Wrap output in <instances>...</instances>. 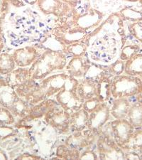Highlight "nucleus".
I'll return each instance as SVG.
<instances>
[{
  "mask_svg": "<svg viewBox=\"0 0 142 160\" xmlns=\"http://www.w3.org/2000/svg\"><path fill=\"white\" fill-rule=\"evenodd\" d=\"M79 81L66 73L51 75L39 82L30 79L27 83L15 88L17 95L30 105L50 98L63 89H77Z\"/></svg>",
  "mask_w": 142,
  "mask_h": 160,
  "instance_id": "f257e3e1",
  "label": "nucleus"
},
{
  "mask_svg": "<svg viewBox=\"0 0 142 160\" xmlns=\"http://www.w3.org/2000/svg\"><path fill=\"white\" fill-rule=\"evenodd\" d=\"M67 63L66 53L61 50L47 48L29 68L30 78L36 81L44 79L54 71L64 70Z\"/></svg>",
  "mask_w": 142,
  "mask_h": 160,
  "instance_id": "f03ea898",
  "label": "nucleus"
},
{
  "mask_svg": "<svg viewBox=\"0 0 142 160\" xmlns=\"http://www.w3.org/2000/svg\"><path fill=\"white\" fill-rule=\"evenodd\" d=\"M111 96L113 98H130L142 94V80L139 77L122 74L111 80Z\"/></svg>",
  "mask_w": 142,
  "mask_h": 160,
  "instance_id": "7ed1b4c3",
  "label": "nucleus"
},
{
  "mask_svg": "<svg viewBox=\"0 0 142 160\" xmlns=\"http://www.w3.org/2000/svg\"><path fill=\"white\" fill-rule=\"evenodd\" d=\"M104 16L105 14L102 12L92 8L84 14H78L75 9L71 16L66 19V22L90 34L101 24Z\"/></svg>",
  "mask_w": 142,
  "mask_h": 160,
  "instance_id": "20e7f679",
  "label": "nucleus"
},
{
  "mask_svg": "<svg viewBox=\"0 0 142 160\" xmlns=\"http://www.w3.org/2000/svg\"><path fill=\"white\" fill-rule=\"evenodd\" d=\"M36 4L46 16L53 15L57 18H69L75 10L62 0H37Z\"/></svg>",
  "mask_w": 142,
  "mask_h": 160,
  "instance_id": "39448f33",
  "label": "nucleus"
},
{
  "mask_svg": "<svg viewBox=\"0 0 142 160\" xmlns=\"http://www.w3.org/2000/svg\"><path fill=\"white\" fill-rule=\"evenodd\" d=\"M99 158L101 159H125V153L117 145L114 138L110 139L105 134L101 133L97 140Z\"/></svg>",
  "mask_w": 142,
  "mask_h": 160,
  "instance_id": "423d86ee",
  "label": "nucleus"
},
{
  "mask_svg": "<svg viewBox=\"0 0 142 160\" xmlns=\"http://www.w3.org/2000/svg\"><path fill=\"white\" fill-rule=\"evenodd\" d=\"M110 108L105 102H101L94 110L89 113L87 128L99 136L103 128L110 120Z\"/></svg>",
  "mask_w": 142,
  "mask_h": 160,
  "instance_id": "0eeeda50",
  "label": "nucleus"
},
{
  "mask_svg": "<svg viewBox=\"0 0 142 160\" xmlns=\"http://www.w3.org/2000/svg\"><path fill=\"white\" fill-rule=\"evenodd\" d=\"M58 105L70 113L76 112L82 108L84 100L80 97L77 89H63L56 95Z\"/></svg>",
  "mask_w": 142,
  "mask_h": 160,
  "instance_id": "6e6552de",
  "label": "nucleus"
},
{
  "mask_svg": "<svg viewBox=\"0 0 142 160\" xmlns=\"http://www.w3.org/2000/svg\"><path fill=\"white\" fill-rule=\"evenodd\" d=\"M114 140L122 148L128 142L134 128L127 119H115L110 123Z\"/></svg>",
  "mask_w": 142,
  "mask_h": 160,
  "instance_id": "1a4fd4ad",
  "label": "nucleus"
},
{
  "mask_svg": "<svg viewBox=\"0 0 142 160\" xmlns=\"http://www.w3.org/2000/svg\"><path fill=\"white\" fill-rule=\"evenodd\" d=\"M98 136L94 132L88 128L82 131H77L68 136L65 142V144L68 148L77 149L81 152V149L89 148L95 140V137Z\"/></svg>",
  "mask_w": 142,
  "mask_h": 160,
  "instance_id": "9d476101",
  "label": "nucleus"
},
{
  "mask_svg": "<svg viewBox=\"0 0 142 160\" xmlns=\"http://www.w3.org/2000/svg\"><path fill=\"white\" fill-rule=\"evenodd\" d=\"M70 118L71 113L67 112L61 107L58 108L46 114L43 119L45 122L51 127L61 133H67L70 131Z\"/></svg>",
  "mask_w": 142,
  "mask_h": 160,
  "instance_id": "9b49d317",
  "label": "nucleus"
},
{
  "mask_svg": "<svg viewBox=\"0 0 142 160\" xmlns=\"http://www.w3.org/2000/svg\"><path fill=\"white\" fill-rule=\"evenodd\" d=\"M85 55L72 57L64 68L66 73L77 80L84 78L92 66L88 57Z\"/></svg>",
  "mask_w": 142,
  "mask_h": 160,
  "instance_id": "f8f14e48",
  "label": "nucleus"
},
{
  "mask_svg": "<svg viewBox=\"0 0 142 160\" xmlns=\"http://www.w3.org/2000/svg\"><path fill=\"white\" fill-rule=\"evenodd\" d=\"M42 53H40L39 50L34 46H26L14 50L12 56L17 67L27 68L32 66Z\"/></svg>",
  "mask_w": 142,
  "mask_h": 160,
  "instance_id": "ddd939ff",
  "label": "nucleus"
},
{
  "mask_svg": "<svg viewBox=\"0 0 142 160\" xmlns=\"http://www.w3.org/2000/svg\"><path fill=\"white\" fill-rule=\"evenodd\" d=\"M58 102L53 99H46L30 108L27 117L23 120H35L41 118L58 108Z\"/></svg>",
  "mask_w": 142,
  "mask_h": 160,
  "instance_id": "4468645a",
  "label": "nucleus"
},
{
  "mask_svg": "<svg viewBox=\"0 0 142 160\" xmlns=\"http://www.w3.org/2000/svg\"><path fill=\"white\" fill-rule=\"evenodd\" d=\"M77 92L84 101L98 98V81L92 78H82L81 82L79 81Z\"/></svg>",
  "mask_w": 142,
  "mask_h": 160,
  "instance_id": "2eb2a0df",
  "label": "nucleus"
},
{
  "mask_svg": "<svg viewBox=\"0 0 142 160\" xmlns=\"http://www.w3.org/2000/svg\"><path fill=\"white\" fill-rule=\"evenodd\" d=\"M19 98L14 88L0 76V105L8 109Z\"/></svg>",
  "mask_w": 142,
  "mask_h": 160,
  "instance_id": "dca6fc26",
  "label": "nucleus"
},
{
  "mask_svg": "<svg viewBox=\"0 0 142 160\" xmlns=\"http://www.w3.org/2000/svg\"><path fill=\"white\" fill-rule=\"evenodd\" d=\"M3 78L10 86L16 88L17 87L26 84L31 79L29 76V68L17 67Z\"/></svg>",
  "mask_w": 142,
  "mask_h": 160,
  "instance_id": "f3484780",
  "label": "nucleus"
},
{
  "mask_svg": "<svg viewBox=\"0 0 142 160\" xmlns=\"http://www.w3.org/2000/svg\"><path fill=\"white\" fill-rule=\"evenodd\" d=\"M89 118V113L83 108L71 113L70 118V131L72 132L82 131L87 129V124Z\"/></svg>",
  "mask_w": 142,
  "mask_h": 160,
  "instance_id": "a211bd4d",
  "label": "nucleus"
},
{
  "mask_svg": "<svg viewBox=\"0 0 142 160\" xmlns=\"http://www.w3.org/2000/svg\"><path fill=\"white\" fill-rule=\"evenodd\" d=\"M140 98L138 101L131 103L128 111V120L134 128H142V94L139 95Z\"/></svg>",
  "mask_w": 142,
  "mask_h": 160,
  "instance_id": "6ab92c4d",
  "label": "nucleus"
},
{
  "mask_svg": "<svg viewBox=\"0 0 142 160\" xmlns=\"http://www.w3.org/2000/svg\"><path fill=\"white\" fill-rule=\"evenodd\" d=\"M131 105L128 98L115 99L110 108V114L115 119H126Z\"/></svg>",
  "mask_w": 142,
  "mask_h": 160,
  "instance_id": "aec40b11",
  "label": "nucleus"
},
{
  "mask_svg": "<svg viewBox=\"0 0 142 160\" xmlns=\"http://www.w3.org/2000/svg\"><path fill=\"white\" fill-rule=\"evenodd\" d=\"M124 73L142 78V53H139L125 61Z\"/></svg>",
  "mask_w": 142,
  "mask_h": 160,
  "instance_id": "412c9836",
  "label": "nucleus"
},
{
  "mask_svg": "<svg viewBox=\"0 0 142 160\" xmlns=\"http://www.w3.org/2000/svg\"><path fill=\"white\" fill-rule=\"evenodd\" d=\"M15 68H17V65L12 53L8 52L0 53V76H5Z\"/></svg>",
  "mask_w": 142,
  "mask_h": 160,
  "instance_id": "4be33fe9",
  "label": "nucleus"
},
{
  "mask_svg": "<svg viewBox=\"0 0 142 160\" xmlns=\"http://www.w3.org/2000/svg\"><path fill=\"white\" fill-rule=\"evenodd\" d=\"M122 149L125 152L142 149V128L134 129L130 140Z\"/></svg>",
  "mask_w": 142,
  "mask_h": 160,
  "instance_id": "5701e85b",
  "label": "nucleus"
},
{
  "mask_svg": "<svg viewBox=\"0 0 142 160\" xmlns=\"http://www.w3.org/2000/svg\"><path fill=\"white\" fill-rule=\"evenodd\" d=\"M30 105L19 97L16 101L10 106L8 110L12 113L15 118L23 119L27 117L30 110Z\"/></svg>",
  "mask_w": 142,
  "mask_h": 160,
  "instance_id": "b1692460",
  "label": "nucleus"
},
{
  "mask_svg": "<svg viewBox=\"0 0 142 160\" xmlns=\"http://www.w3.org/2000/svg\"><path fill=\"white\" fill-rule=\"evenodd\" d=\"M117 14L122 21H128L133 23L142 22V12L130 7H125Z\"/></svg>",
  "mask_w": 142,
  "mask_h": 160,
  "instance_id": "393cba45",
  "label": "nucleus"
},
{
  "mask_svg": "<svg viewBox=\"0 0 142 160\" xmlns=\"http://www.w3.org/2000/svg\"><path fill=\"white\" fill-rule=\"evenodd\" d=\"M81 154L80 151L70 148L66 144L58 146L56 150V155L58 158L62 159H79Z\"/></svg>",
  "mask_w": 142,
  "mask_h": 160,
  "instance_id": "a878e982",
  "label": "nucleus"
},
{
  "mask_svg": "<svg viewBox=\"0 0 142 160\" xmlns=\"http://www.w3.org/2000/svg\"><path fill=\"white\" fill-rule=\"evenodd\" d=\"M87 45L84 42H77L66 46L63 52L73 56H82L87 53Z\"/></svg>",
  "mask_w": 142,
  "mask_h": 160,
  "instance_id": "bb28decb",
  "label": "nucleus"
},
{
  "mask_svg": "<svg viewBox=\"0 0 142 160\" xmlns=\"http://www.w3.org/2000/svg\"><path fill=\"white\" fill-rule=\"evenodd\" d=\"M141 47L138 44H129L124 45L120 53V59L124 61H127L131 56L139 53H141Z\"/></svg>",
  "mask_w": 142,
  "mask_h": 160,
  "instance_id": "cd10ccee",
  "label": "nucleus"
},
{
  "mask_svg": "<svg viewBox=\"0 0 142 160\" xmlns=\"http://www.w3.org/2000/svg\"><path fill=\"white\" fill-rule=\"evenodd\" d=\"M16 123V118L7 108L0 105V125H12Z\"/></svg>",
  "mask_w": 142,
  "mask_h": 160,
  "instance_id": "c85d7f7f",
  "label": "nucleus"
},
{
  "mask_svg": "<svg viewBox=\"0 0 142 160\" xmlns=\"http://www.w3.org/2000/svg\"><path fill=\"white\" fill-rule=\"evenodd\" d=\"M125 61L120 60V58L114 63H112L107 67V71L111 76L113 77L115 76L122 75L125 72Z\"/></svg>",
  "mask_w": 142,
  "mask_h": 160,
  "instance_id": "c756f323",
  "label": "nucleus"
},
{
  "mask_svg": "<svg viewBox=\"0 0 142 160\" xmlns=\"http://www.w3.org/2000/svg\"><path fill=\"white\" fill-rule=\"evenodd\" d=\"M17 131L12 125H0V140H4L17 135Z\"/></svg>",
  "mask_w": 142,
  "mask_h": 160,
  "instance_id": "7c9ffc66",
  "label": "nucleus"
},
{
  "mask_svg": "<svg viewBox=\"0 0 142 160\" xmlns=\"http://www.w3.org/2000/svg\"><path fill=\"white\" fill-rule=\"evenodd\" d=\"M102 102L100 101L98 98H94L89 99L85 100L82 105V108L87 111L88 113H90L92 110H94L98 105H99Z\"/></svg>",
  "mask_w": 142,
  "mask_h": 160,
  "instance_id": "2f4dec72",
  "label": "nucleus"
},
{
  "mask_svg": "<svg viewBox=\"0 0 142 160\" xmlns=\"http://www.w3.org/2000/svg\"><path fill=\"white\" fill-rule=\"evenodd\" d=\"M99 157H97V154L95 153V152L87 149L81 154L79 159H97Z\"/></svg>",
  "mask_w": 142,
  "mask_h": 160,
  "instance_id": "473e14b6",
  "label": "nucleus"
},
{
  "mask_svg": "<svg viewBox=\"0 0 142 160\" xmlns=\"http://www.w3.org/2000/svg\"><path fill=\"white\" fill-rule=\"evenodd\" d=\"M125 153V159H141L138 152L130 151V152H126Z\"/></svg>",
  "mask_w": 142,
  "mask_h": 160,
  "instance_id": "72a5a7b5",
  "label": "nucleus"
},
{
  "mask_svg": "<svg viewBox=\"0 0 142 160\" xmlns=\"http://www.w3.org/2000/svg\"><path fill=\"white\" fill-rule=\"evenodd\" d=\"M41 157L34 155V154H31L29 153H24L21 154L17 157V159H41Z\"/></svg>",
  "mask_w": 142,
  "mask_h": 160,
  "instance_id": "f704fd0d",
  "label": "nucleus"
},
{
  "mask_svg": "<svg viewBox=\"0 0 142 160\" xmlns=\"http://www.w3.org/2000/svg\"><path fill=\"white\" fill-rule=\"evenodd\" d=\"M63 2H65L67 4H68L69 6H71L73 8L76 9L78 5L79 2H81V0H62Z\"/></svg>",
  "mask_w": 142,
  "mask_h": 160,
  "instance_id": "c9c22d12",
  "label": "nucleus"
},
{
  "mask_svg": "<svg viewBox=\"0 0 142 160\" xmlns=\"http://www.w3.org/2000/svg\"><path fill=\"white\" fill-rule=\"evenodd\" d=\"M5 47V42H4V38L2 37V35L0 33V53L3 52V50L4 49Z\"/></svg>",
  "mask_w": 142,
  "mask_h": 160,
  "instance_id": "e433bc0d",
  "label": "nucleus"
},
{
  "mask_svg": "<svg viewBox=\"0 0 142 160\" xmlns=\"http://www.w3.org/2000/svg\"><path fill=\"white\" fill-rule=\"evenodd\" d=\"M9 157L7 156L6 153L3 149L0 148V159H8Z\"/></svg>",
  "mask_w": 142,
  "mask_h": 160,
  "instance_id": "4c0bfd02",
  "label": "nucleus"
},
{
  "mask_svg": "<svg viewBox=\"0 0 142 160\" xmlns=\"http://www.w3.org/2000/svg\"><path fill=\"white\" fill-rule=\"evenodd\" d=\"M26 2H27L28 4H29L31 5H33L37 3V0H24Z\"/></svg>",
  "mask_w": 142,
  "mask_h": 160,
  "instance_id": "58836bf2",
  "label": "nucleus"
},
{
  "mask_svg": "<svg viewBox=\"0 0 142 160\" xmlns=\"http://www.w3.org/2000/svg\"><path fill=\"white\" fill-rule=\"evenodd\" d=\"M138 153H139V156H140L141 159H142V149H141V150H139V151L138 152Z\"/></svg>",
  "mask_w": 142,
  "mask_h": 160,
  "instance_id": "ea45409f",
  "label": "nucleus"
},
{
  "mask_svg": "<svg viewBox=\"0 0 142 160\" xmlns=\"http://www.w3.org/2000/svg\"><path fill=\"white\" fill-rule=\"evenodd\" d=\"M125 1L130 2H139V0H125Z\"/></svg>",
  "mask_w": 142,
  "mask_h": 160,
  "instance_id": "a19ab883",
  "label": "nucleus"
},
{
  "mask_svg": "<svg viewBox=\"0 0 142 160\" xmlns=\"http://www.w3.org/2000/svg\"><path fill=\"white\" fill-rule=\"evenodd\" d=\"M139 4L141 5V7L142 8V0H139Z\"/></svg>",
  "mask_w": 142,
  "mask_h": 160,
  "instance_id": "79ce46f5",
  "label": "nucleus"
},
{
  "mask_svg": "<svg viewBox=\"0 0 142 160\" xmlns=\"http://www.w3.org/2000/svg\"><path fill=\"white\" fill-rule=\"evenodd\" d=\"M0 12H1V3H0Z\"/></svg>",
  "mask_w": 142,
  "mask_h": 160,
  "instance_id": "37998d69",
  "label": "nucleus"
}]
</instances>
